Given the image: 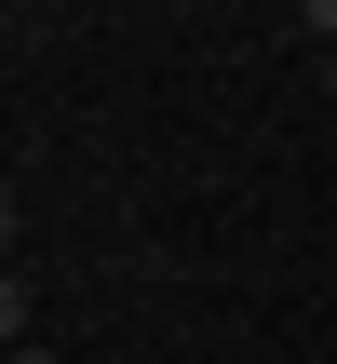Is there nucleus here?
<instances>
[{
	"mask_svg": "<svg viewBox=\"0 0 337 364\" xmlns=\"http://www.w3.org/2000/svg\"><path fill=\"white\" fill-rule=\"evenodd\" d=\"M324 95H337V41H324Z\"/></svg>",
	"mask_w": 337,
	"mask_h": 364,
	"instance_id": "3",
	"label": "nucleus"
},
{
	"mask_svg": "<svg viewBox=\"0 0 337 364\" xmlns=\"http://www.w3.org/2000/svg\"><path fill=\"white\" fill-rule=\"evenodd\" d=\"M0 351H27V284L0 270Z\"/></svg>",
	"mask_w": 337,
	"mask_h": 364,
	"instance_id": "1",
	"label": "nucleus"
},
{
	"mask_svg": "<svg viewBox=\"0 0 337 364\" xmlns=\"http://www.w3.org/2000/svg\"><path fill=\"white\" fill-rule=\"evenodd\" d=\"M0 364H54V351H0Z\"/></svg>",
	"mask_w": 337,
	"mask_h": 364,
	"instance_id": "4",
	"label": "nucleus"
},
{
	"mask_svg": "<svg viewBox=\"0 0 337 364\" xmlns=\"http://www.w3.org/2000/svg\"><path fill=\"white\" fill-rule=\"evenodd\" d=\"M0 270H14V203H0Z\"/></svg>",
	"mask_w": 337,
	"mask_h": 364,
	"instance_id": "2",
	"label": "nucleus"
}]
</instances>
